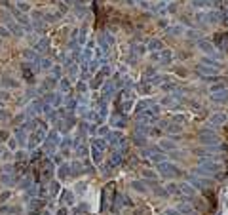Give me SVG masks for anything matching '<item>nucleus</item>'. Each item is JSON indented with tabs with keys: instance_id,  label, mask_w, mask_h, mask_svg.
Instances as JSON below:
<instances>
[{
	"instance_id": "f257e3e1",
	"label": "nucleus",
	"mask_w": 228,
	"mask_h": 215,
	"mask_svg": "<svg viewBox=\"0 0 228 215\" xmlns=\"http://www.w3.org/2000/svg\"><path fill=\"white\" fill-rule=\"evenodd\" d=\"M139 118L145 124H154L158 118V107H145V110L139 112Z\"/></svg>"
},
{
	"instance_id": "f03ea898",
	"label": "nucleus",
	"mask_w": 228,
	"mask_h": 215,
	"mask_svg": "<svg viewBox=\"0 0 228 215\" xmlns=\"http://www.w3.org/2000/svg\"><path fill=\"white\" fill-rule=\"evenodd\" d=\"M177 187H179V190H181V196H182V198L192 200L194 196H196V190H194L188 183H181V185H177Z\"/></svg>"
},
{
	"instance_id": "7ed1b4c3",
	"label": "nucleus",
	"mask_w": 228,
	"mask_h": 215,
	"mask_svg": "<svg viewBox=\"0 0 228 215\" xmlns=\"http://www.w3.org/2000/svg\"><path fill=\"white\" fill-rule=\"evenodd\" d=\"M160 169H162V173H164V175H167V177H173V175H179V173H181L179 169H177V166L167 164V162L160 164Z\"/></svg>"
},
{
	"instance_id": "20e7f679",
	"label": "nucleus",
	"mask_w": 228,
	"mask_h": 215,
	"mask_svg": "<svg viewBox=\"0 0 228 215\" xmlns=\"http://www.w3.org/2000/svg\"><path fill=\"white\" fill-rule=\"evenodd\" d=\"M211 122H215V124H224V122H226V114H222V112H219V114H213Z\"/></svg>"
},
{
	"instance_id": "39448f33",
	"label": "nucleus",
	"mask_w": 228,
	"mask_h": 215,
	"mask_svg": "<svg viewBox=\"0 0 228 215\" xmlns=\"http://www.w3.org/2000/svg\"><path fill=\"white\" fill-rule=\"evenodd\" d=\"M203 166H205V169L207 172H215V169H219V164H215V162H203Z\"/></svg>"
},
{
	"instance_id": "423d86ee",
	"label": "nucleus",
	"mask_w": 228,
	"mask_h": 215,
	"mask_svg": "<svg viewBox=\"0 0 228 215\" xmlns=\"http://www.w3.org/2000/svg\"><path fill=\"white\" fill-rule=\"evenodd\" d=\"M198 72H200V74H213L215 69H207V67H198Z\"/></svg>"
},
{
	"instance_id": "0eeeda50",
	"label": "nucleus",
	"mask_w": 228,
	"mask_h": 215,
	"mask_svg": "<svg viewBox=\"0 0 228 215\" xmlns=\"http://www.w3.org/2000/svg\"><path fill=\"white\" fill-rule=\"evenodd\" d=\"M181 211H184V213H190V215H194V208H192V206H188V204H184V206H181Z\"/></svg>"
},
{
	"instance_id": "6e6552de",
	"label": "nucleus",
	"mask_w": 228,
	"mask_h": 215,
	"mask_svg": "<svg viewBox=\"0 0 228 215\" xmlns=\"http://www.w3.org/2000/svg\"><path fill=\"white\" fill-rule=\"evenodd\" d=\"M200 48H202L203 52H209V53L213 52V50H211V44H207V42H200Z\"/></svg>"
},
{
	"instance_id": "1a4fd4ad",
	"label": "nucleus",
	"mask_w": 228,
	"mask_h": 215,
	"mask_svg": "<svg viewBox=\"0 0 228 215\" xmlns=\"http://www.w3.org/2000/svg\"><path fill=\"white\" fill-rule=\"evenodd\" d=\"M148 135H152V137H158V135H162V130L152 128V130H148Z\"/></svg>"
},
{
	"instance_id": "9d476101",
	"label": "nucleus",
	"mask_w": 228,
	"mask_h": 215,
	"mask_svg": "<svg viewBox=\"0 0 228 215\" xmlns=\"http://www.w3.org/2000/svg\"><path fill=\"white\" fill-rule=\"evenodd\" d=\"M162 46H164V44L158 42V40H152V42H150V48H152V50H158V48L162 50Z\"/></svg>"
},
{
	"instance_id": "9b49d317",
	"label": "nucleus",
	"mask_w": 228,
	"mask_h": 215,
	"mask_svg": "<svg viewBox=\"0 0 228 215\" xmlns=\"http://www.w3.org/2000/svg\"><path fill=\"white\" fill-rule=\"evenodd\" d=\"M182 128L181 126H175V124H169V131H173V133H175V131H181Z\"/></svg>"
},
{
	"instance_id": "f8f14e48",
	"label": "nucleus",
	"mask_w": 228,
	"mask_h": 215,
	"mask_svg": "<svg viewBox=\"0 0 228 215\" xmlns=\"http://www.w3.org/2000/svg\"><path fill=\"white\" fill-rule=\"evenodd\" d=\"M166 215H181V211H177V209H167Z\"/></svg>"
},
{
	"instance_id": "ddd939ff",
	"label": "nucleus",
	"mask_w": 228,
	"mask_h": 215,
	"mask_svg": "<svg viewBox=\"0 0 228 215\" xmlns=\"http://www.w3.org/2000/svg\"><path fill=\"white\" fill-rule=\"evenodd\" d=\"M211 89H213V92H219V89L222 92V89H224V86H222V84H217V86H213Z\"/></svg>"
},
{
	"instance_id": "4468645a",
	"label": "nucleus",
	"mask_w": 228,
	"mask_h": 215,
	"mask_svg": "<svg viewBox=\"0 0 228 215\" xmlns=\"http://www.w3.org/2000/svg\"><path fill=\"white\" fill-rule=\"evenodd\" d=\"M162 215H166V213H162Z\"/></svg>"
}]
</instances>
